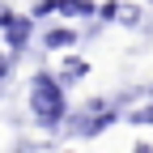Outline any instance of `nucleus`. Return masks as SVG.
<instances>
[{
  "mask_svg": "<svg viewBox=\"0 0 153 153\" xmlns=\"http://www.w3.org/2000/svg\"><path fill=\"white\" fill-rule=\"evenodd\" d=\"M145 94H153V85H149V89H145Z\"/></svg>",
  "mask_w": 153,
  "mask_h": 153,
  "instance_id": "nucleus-11",
  "label": "nucleus"
},
{
  "mask_svg": "<svg viewBox=\"0 0 153 153\" xmlns=\"http://www.w3.org/2000/svg\"><path fill=\"white\" fill-rule=\"evenodd\" d=\"M119 9H123V4H98V22H115Z\"/></svg>",
  "mask_w": 153,
  "mask_h": 153,
  "instance_id": "nucleus-9",
  "label": "nucleus"
},
{
  "mask_svg": "<svg viewBox=\"0 0 153 153\" xmlns=\"http://www.w3.org/2000/svg\"><path fill=\"white\" fill-rule=\"evenodd\" d=\"M123 119L128 123H153V102L149 106H136V111H123Z\"/></svg>",
  "mask_w": 153,
  "mask_h": 153,
  "instance_id": "nucleus-7",
  "label": "nucleus"
},
{
  "mask_svg": "<svg viewBox=\"0 0 153 153\" xmlns=\"http://www.w3.org/2000/svg\"><path fill=\"white\" fill-rule=\"evenodd\" d=\"M55 13L60 17H98V4H89V0H55Z\"/></svg>",
  "mask_w": 153,
  "mask_h": 153,
  "instance_id": "nucleus-5",
  "label": "nucleus"
},
{
  "mask_svg": "<svg viewBox=\"0 0 153 153\" xmlns=\"http://www.w3.org/2000/svg\"><path fill=\"white\" fill-rule=\"evenodd\" d=\"M132 153H153V149H149V145H136V149H132Z\"/></svg>",
  "mask_w": 153,
  "mask_h": 153,
  "instance_id": "nucleus-10",
  "label": "nucleus"
},
{
  "mask_svg": "<svg viewBox=\"0 0 153 153\" xmlns=\"http://www.w3.org/2000/svg\"><path fill=\"white\" fill-rule=\"evenodd\" d=\"M9 76H13V55H9V51H0V85L9 81Z\"/></svg>",
  "mask_w": 153,
  "mask_h": 153,
  "instance_id": "nucleus-8",
  "label": "nucleus"
},
{
  "mask_svg": "<svg viewBox=\"0 0 153 153\" xmlns=\"http://www.w3.org/2000/svg\"><path fill=\"white\" fill-rule=\"evenodd\" d=\"M76 43H81V30H68V26H55V30L43 34V47H47V51H68V47H76Z\"/></svg>",
  "mask_w": 153,
  "mask_h": 153,
  "instance_id": "nucleus-3",
  "label": "nucleus"
},
{
  "mask_svg": "<svg viewBox=\"0 0 153 153\" xmlns=\"http://www.w3.org/2000/svg\"><path fill=\"white\" fill-rule=\"evenodd\" d=\"M85 72H89V64L81 60V55H68V60H64V68H60V72H55V81H60V85L68 89L72 81H81V76H85Z\"/></svg>",
  "mask_w": 153,
  "mask_h": 153,
  "instance_id": "nucleus-4",
  "label": "nucleus"
},
{
  "mask_svg": "<svg viewBox=\"0 0 153 153\" xmlns=\"http://www.w3.org/2000/svg\"><path fill=\"white\" fill-rule=\"evenodd\" d=\"M30 38H34V22H30L26 13H17L13 22L4 26V43H9V55H13V60H17V55L30 47Z\"/></svg>",
  "mask_w": 153,
  "mask_h": 153,
  "instance_id": "nucleus-2",
  "label": "nucleus"
},
{
  "mask_svg": "<svg viewBox=\"0 0 153 153\" xmlns=\"http://www.w3.org/2000/svg\"><path fill=\"white\" fill-rule=\"evenodd\" d=\"M64 85L55 81V72H34L30 76V89H26V98H30V115L38 119V128H47L55 132L60 123H68V98H64Z\"/></svg>",
  "mask_w": 153,
  "mask_h": 153,
  "instance_id": "nucleus-1",
  "label": "nucleus"
},
{
  "mask_svg": "<svg viewBox=\"0 0 153 153\" xmlns=\"http://www.w3.org/2000/svg\"><path fill=\"white\" fill-rule=\"evenodd\" d=\"M51 13H55V0H38V4H30L26 17H30V22H43V17H51Z\"/></svg>",
  "mask_w": 153,
  "mask_h": 153,
  "instance_id": "nucleus-6",
  "label": "nucleus"
}]
</instances>
